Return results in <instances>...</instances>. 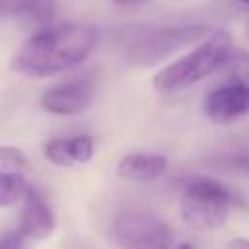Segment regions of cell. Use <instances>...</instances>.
<instances>
[{
    "instance_id": "cell-2",
    "label": "cell",
    "mask_w": 249,
    "mask_h": 249,
    "mask_svg": "<svg viewBox=\"0 0 249 249\" xmlns=\"http://www.w3.org/2000/svg\"><path fill=\"white\" fill-rule=\"evenodd\" d=\"M233 49L235 45L228 31H214L193 51L156 72V76L152 78V86L161 93H175L187 89L202 78L224 68Z\"/></svg>"
},
{
    "instance_id": "cell-18",
    "label": "cell",
    "mask_w": 249,
    "mask_h": 249,
    "mask_svg": "<svg viewBox=\"0 0 249 249\" xmlns=\"http://www.w3.org/2000/svg\"><path fill=\"white\" fill-rule=\"evenodd\" d=\"M245 39H247V43H249V21H247V25H245Z\"/></svg>"
},
{
    "instance_id": "cell-12",
    "label": "cell",
    "mask_w": 249,
    "mask_h": 249,
    "mask_svg": "<svg viewBox=\"0 0 249 249\" xmlns=\"http://www.w3.org/2000/svg\"><path fill=\"white\" fill-rule=\"evenodd\" d=\"M29 185L16 171H0V210L23 200Z\"/></svg>"
},
{
    "instance_id": "cell-6",
    "label": "cell",
    "mask_w": 249,
    "mask_h": 249,
    "mask_svg": "<svg viewBox=\"0 0 249 249\" xmlns=\"http://www.w3.org/2000/svg\"><path fill=\"white\" fill-rule=\"evenodd\" d=\"M91 99H93V82L82 76L45 89L41 95V107L53 115L70 117L86 111Z\"/></svg>"
},
{
    "instance_id": "cell-1",
    "label": "cell",
    "mask_w": 249,
    "mask_h": 249,
    "mask_svg": "<svg viewBox=\"0 0 249 249\" xmlns=\"http://www.w3.org/2000/svg\"><path fill=\"white\" fill-rule=\"evenodd\" d=\"M97 41L86 25H58L31 35L12 56L10 68L27 78H49L84 62Z\"/></svg>"
},
{
    "instance_id": "cell-3",
    "label": "cell",
    "mask_w": 249,
    "mask_h": 249,
    "mask_svg": "<svg viewBox=\"0 0 249 249\" xmlns=\"http://www.w3.org/2000/svg\"><path fill=\"white\" fill-rule=\"evenodd\" d=\"M210 33L208 25L191 23V25H134L128 27L123 41V54L128 62L150 66L165 60L175 51L198 43Z\"/></svg>"
},
{
    "instance_id": "cell-8",
    "label": "cell",
    "mask_w": 249,
    "mask_h": 249,
    "mask_svg": "<svg viewBox=\"0 0 249 249\" xmlns=\"http://www.w3.org/2000/svg\"><path fill=\"white\" fill-rule=\"evenodd\" d=\"M56 228V218L45 196L29 187L25 196H23V206H21V216H19V226L16 228V233L19 239L25 241H39L49 237Z\"/></svg>"
},
{
    "instance_id": "cell-7",
    "label": "cell",
    "mask_w": 249,
    "mask_h": 249,
    "mask_svg": "<svg viewBox=\"0 0 249 249\" xmlns=\"http://www.w3.org/2000/svg\"><path fill=\"white\" fill-rule=\"evenodd\" d=\"M202 109L204 115L218 124L239 119L249 113V88L239 82L228 80L204 97Z\"/></svg>"
},
{
    "instance_id": "cell-5",
    "label": "cell",
    "mask_w": 249,
    "mask_h": 249,
    "mask_svg": "<svg viewBox=\"0 0 249 249\" xmlns=\"http://www.w3.org/2000/svg\"><path fill=\"white\" fill-rule=\"evenodd\" d=\"M111 237L126 247H167L171 245L173 231L167 222L154 214L124 210L113 218Z\"/></svg>"
},
{
    "instance_id": "cell-13",
    "label": "cell",
    "mask_w": 249,
    "mask_h": 249,
    "mask_svg": "<svg viewBox=\"0 0 249 249\" xmlns=\"http://www.w3.org/2000/svg\"><path fill=\"white\" fill-rule=\"evenodd\" d=\"M224 68L228 72V80L239 82L245 88H249V53L247 51L235 47L231 56L224 64Z\"/></svg>"
},
{
    "instance_id": "cell-4",
    "label": "cell",
    "mask_w": 249,
    "mask_h": 249,
    "mask_svg": "<svg viewBox=\"0 0 249 249\" xmlns=\"http://www.w3.org/2000/svg\"><path fill=\"white\" fill-rule=\"evenodd\" d=\"M231 202L233 196L222 183L208 177H193L181 187L179 212L189 228L208 231L226 224Z\"/></svg>"
},
{
    "instance_id": "cell-9",
    "label": "cell",
    "mask_w": 249,
    "mask_h": 249,
    "mask_svg": "<svg viewBox=\"0 0 249 249\" xmlns=\"http://www.w3.org/2000/svg\"><path fill=\"white\" fill-rule=\"evenodd\" d=\"M45 158L56 167H70L86 163L93 156V136L76 134L66 138H53L43 148Z\"/></svg>"
},
{
    "instance_id": "cell-15",
    "label": "cell",
    "mask_w": 249,
    "mask_h": 249,
    "mask_svg": "<svg viewBox=\"0 0 249 249\" xmlns=\"http://www.w3.org/2000/svg\"><path fill=\"white\" fill-rule=\"evenodd\" d=\"M226 165L231 167V169H235L237 173H241L243 177L249 179V156H233V158L228 160Z\"/></svg>"
},
{
    "instance_id": "cell-16",
    "label": "cell",
    "mask_w": 249,
    "mask_h": 249,
    "mask_svg": "<svg viewBox=\"0 0 249 249\" xmlns=\"http://www.w3.org/2000/svg\"><path fill=\"white\" fill-rule=\"evenodd\" d=\"M230 247H231V249H237V247H247V249H249V239H233V241L230 243Z\"/></svg>"
},
{
    "instance_id": "cell-17",
    "label": "cell",
    "mask_w": 249,
    "mask_h": 249,
    "mask_svg": "<svg viewBox=\"0 0 249 249\" xmlns=\"http://www.w3.org/2000/svg\"><path fill=\"white\" fill-rule=\"evenodd\" d=\"M113 2L119 4V6H136V4H142L146 0H113Z\"/></svg>"
},
{
    "instance_id": "cell-14",
    "label": "cell",
    "mask_w": 249,
    "mask_h": 249,
    "mask_svg": "<svg viewBox=\"0 0 249 249\" xmlns=\"http://www.w3.org/2000/svg\"><path fill=\"white\" fill-rule=\"evenodd\" d=\"M29 169V160L23 150L14 148V146H0V171H27Z\"/></svg>"
},
{
    "instance_id": "cell-10",
    "label": "cell",
    "mask_w": 249,
    "mask_h": 249,
    "mask_svg": "<svg viewBox=\"0 0 249 249\" xmlns=\"http://www.w3.org/2000/svg\"><path fill=\"white\" fill-rule=\"evenodd\" d=\"M167 158L152 152H130L117 163V175L126 181H152L163 175Z\"/></svg>"
},
{
    "instance_id": "cell-11",
    "label": "cell",
    "mask_w": 249,
    "mask_h": 249,
    "mask_svg": "<svg viewBox=\"0 0 249 249\" xmlns=\"http://www.w3.org/2000/svg\"><path fill=\"white\" fill-rule=\"evenodd\" d=\"M56 0H0V16H25L35 21H51Z\"/></svg>"
},
{
    "instance_id": "cell-19",
    "label": "cell",
    "mask_w": 249,
    "mask_h": 249,
    "mask_svg": "<svg viewBox=\"0 0 249 249\" xmlns=\"http://www.w3.org/2000/svg\"><path fill=\"white\" fill-rule=\"evenodd\" d=\"M237 2H241V4H245V6H249V0H237Z\"/></svg>"
}]
</instances>
